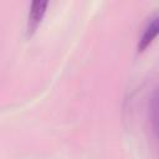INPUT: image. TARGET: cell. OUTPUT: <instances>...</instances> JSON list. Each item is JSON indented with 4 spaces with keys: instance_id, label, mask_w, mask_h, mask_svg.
<instances>
[{
    "instance_id": "6da1fadb",
    "label": "cell",
    "mask_w": 159,
    "mask_h": 159,
    "mask_svg": "<svg viewBox=\"0 0 159 159\" xmlns=\"http://www.w3.org/2000/svg\"><path fill=\"white\" fill-rule=\"evenodd\" d=\"M47 5L48 1H34L31 4L29 19H27V35H32L37 30L39 25L43 19Z\"/></svg>"
},
{
    "instance_id": "7a4b0ae2",
    "label": "cell",
    "mask_w": 159,
    "mask_h": 159,
    "mask_svg": "<svg viewBox=\"0 0 159 159\" xmlns=\"http://www.w3.org/2000/svg\"><path fill=\"white\" fill-rule=\"evenodd\" d=\"M158 29H159L158 27V16H155L148 22L147 27L144 29V32L138 43V52H143L153 42V40L155 39V36L158 34Z\"/></svg>"
}]
</instances>
